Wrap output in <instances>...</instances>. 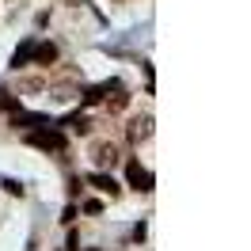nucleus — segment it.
I'll return each mask as SVG.
<instances>
[{"instance_id": "f257e3e1", "label": "nucleus", "mask_w": 251, "mask_h": 251, "mask_svg": "<svg viewBox=\"0 0 251 251\" xmlns=\"http://www.w3.org/2000/svg\"><path fill=\"white\" fill-rule=\"evenodd\" d=\"M126 137H129V145H145L149 137H152V114H137V118H129Z\"/></svg>"}, {"instance_id": "f03ea898", "label": "nucleus", "mask_w": 251, "mask_h": 251, "mask_svg": "<svg viewBox=\"0 0 251 251\" xmlns=\"http://www.w3.org/2000/svg\"><path fill=\"white\" fill-rule=\"evenodd\" d=\"M27 141L34 149H46V152H65V137L53 129H34V133H27Z\"/></svg>"}, {"instance_id": "7ed1b4c3", "label": "nucleus", "mask_w": 251, "mask_h": 251, "mask_svg": "<svg viewBox=\"0 0 251 251\" xmlns=\"http://www.w3.org/2000/svg\"><path fill=\"white\" fill-rule=\"evenodd\" d=\"M92 160H95V168H114V164L122 160V152H118L114 141H95L92 145Z\"/></svg>"}, {"instance_id": "20e7f679", "label": "nucleus", "mask_w": 251, "mask_h": 251, "mask_svg": "<svg viewBox=\"0 0 251 251\" xmlns=\"http://www.w3.org/2000/svg\"><path fill=\"white\" fill-rule=\"evenodd\" d=\"M129 183H133L137 190H145V194H149V190H152V172H145L137 160H129Z\"/></svg>"}, {"instance_id": "39448f33", "label": "nucleus", "mask_w": 251, "mask_h": 251, "mask_svg": "<svg viewBox=\"0 0 251 251\" xmlns=\"http://www.w3.org/2000/svg\"><path fill=\"white\" fill-rule=\"evenodd\" d=\"M88 183H92L95 190H103V194H110V198H118V190H122L118 183H114V175H103V172H95L92 179H88Z\"/></svg>"}, {"instance_id": "423d86ee", "label": "nucleus", "mask_w": 251, "mask_h": 251, "mask_svg": "<svg viewBox=\"0 0 251 251\" xmlns=\"http://www.w3.org/2000/svg\"><path fill=\"white\" fill-rule=\"evenodd\" d=\"M34 65H42V69H50V65L57 61V46L53 42H42V46H34V57H31Z\"/></svg>"}, {"instance_id": "0eeeda50", "label": "nucleus", "mask_w": 251, "mask_h": 251, "mask_svg": "<svg viewBox=\"0 0 251 251\" xmlns=\"http://www.w3.org/2000/svg\"><path fill=\"white\" fill-rule=\"evenodd\" d=\"M34 57V42H27L23 50H16V57H12V69H23V65H31Z\"/></svg>"}, {"instance_id": "6e6552de", "label": "nucleus", "mask_w": 251, "mask_h": 251, "mask_svg": "<svg viewBox=\"0 0 251 251\" xmlns=\"http://www.w3.org/2000/svg\"><path fill=\"white\" fill-rule=\"evenodd\" d=\"M69 129H73V133H88V129H92V122H88V118H84V114H73V118H69Z\"/></svg>"}, {"instance_id": "1a4fd4ad", "label": "nucleus", "mask_w": 251, "mask_h": 251, "mask_svg": "<svg viewBox=\"0 0 251 251\" xmlns=\"http://www.w3.org/2000/svg\"><path fill=\"white\" fill-rule=\"evenodd\" d=\"M0 110H12V114H16V110H19V99H16V95H8V92H0Z\"/></svg>"}, {"instance_id": "9d476101", "label": "nucleus", "mask_w": 251, "mask_h": 251, "mask_svg": "<svg viewBox=\"0 0 251 251\" xmlns=\"http://www.w3.org/2000/svg\"><path fill=\"white\" fill-rule=\"evenodd\" d=\"M69 4H80V0H69Z\"/></svg>"}]
</instances>
